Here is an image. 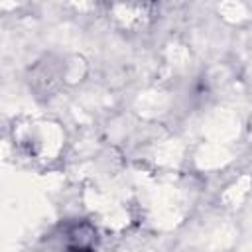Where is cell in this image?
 Instances as JSON below:
<instances>
[{
    "instance_id": "1",
    "label": "cell",
    "mask_w": 252,
    "mask_h": 252,
    "mask_svg": "<svg viewBox=\"0 0 252 252\" xmlns=\"http://www.w3.org/2000/svg\"><path fill=\"white\" fill-rule=\"evenodd\" d=\"M96 230L91 224H73L65 232V250L67 252H94Z\"/></svg>"
}]
</instances>
